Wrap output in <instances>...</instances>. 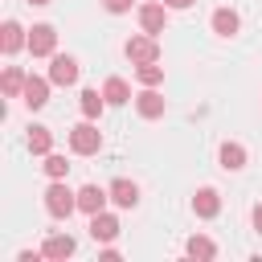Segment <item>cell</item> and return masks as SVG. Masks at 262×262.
<instances>
[{
  "instance_id": "1",
  "label": "cell",
  "mask_w": 262,
  "mask_h": 262,
  "mask_svg": "<svg viewBox=\"0 0 262 262\" xmlns=\"http://www.w3.org/2000/svg\"><path fill=\"white\" fill-rule=\"evenodd\" d=\"M70 151L74 156H98L102 151V131L94 127V119H86L70 131Z\"/></svg>"
},
{
  "instance_id": "2",
  "label": "cell",
  "mask_w": 262,
  "mask_h": 262,
  "mask_svg": "<svg viewBox=\"0 0 262 262\" xmlns=\"http://www.w3.org/2000/svg\"><path fill=\"white\" fill-rule=\"evenodd\" d=\"M45 209H49V217H70L74 209H78V192H70L61 180H53L49 188H45Z\"/></svg>"
},
{
  "instance_id": "3",
  "label": "cell",
  "mask_w": 262,
  "mask_h": 262,
  "mask_svg": "<svg viewBox=\"0 0 262 262\" xmlns=\"http://www.w3.org/2000/svg\"><path fill=\"white\" fill-rule=\"evenodd\" d=\"M57 49V29L53 25H33L29 29V53L33 57H53Z\"/></svg>"
},
{
  "instance_id": "4",
  "label": "cell",
  "mask_w": 262,
  "mask_h": 262,
  "mask_svg": "<svg viewBox=\"0 0 262 262\" xmlns=\"http://www.w3.org/2000/svg\"><path fill=\"white\" fill-rule=\"evenodd\" d=\"M123 49H127V57H131L135 66H143V61H160V45H156V37H151V33H139V37H131Z\"/></svg>"
},
{
  "instance_id": "5",
  "label": "cell",
  "mask_w": 262,
  "mask_h": 262,
  "mask_svg": "<svg viewBox=\"0 0 262 262\" xmlns=\"http://www.w3.org/2000/svg\"><path fill=\"white\" fill-rule=\"evenodd\" d=\"M49 82H53V86H74V82H78V61H74L70 53H53V61H49Z\"/></svg>"
},
{
  "instance_id": "6",
  "label": "cell",
  "mask_w": 262,
  "mask_h": 262,
  "mask_svg": "<svg viewBox=\"0 0 262 262\" xmlns=\"http://www.w3.org/2000/svg\"><path fill=\"white\" fill-rule=\"evenodd\" d=\"M49 86H53L49 78H37V74H29V82H25V94H20V98H25V106H29V111H41V106L49 102Z\"/></svg>"
},
{
  "instance_id": "7",
  "label": "cell",
  "mask_w": 262,
  "mask_h": 262,
  "mask_svg": "<svg viewBox=\"0 0 262 262\" xmlns=\"http://www.w3.org/2000/svg\"><path fill=\"white\" fill-rule=\"evenodd\" d=\"M111 201V188H98V184H82L78 188V209L82 213H102Z\"/></svg>"
},
{
  "instance_id": "8",
  "label": "cell",
  "mask_w": 262,
  "mask_h": 262,
  "mask_svg": "<svg viewBox=\"0 0 262 262\" xmlns=\"http://www.w3.org/2000/svg\"><path fill=\"white\" fill-rule=\"evenodd\" d=\"M90 237L94 242H115L119 237V217L106 213V209L102 213H90Z\"/></svg>"
},
{
  "instance_id": "9",
  "label": "cell",
  "mask_w": 262,
  "mask_h": 262,
  "mask_svg": "<svg viewBox=\"0 0 262 262\" xmlns=\"http://www.w3.org/2000/svg\"><path fill=\"white\" fill-rule=\"evenodd\" d=\"M78 250V242L70 237V233H49L45 242H41V258H53V262H61V258H70Z\"/></svg>"
},
{
  "instance_id": "10",
  "label": "cell",
  "mask_w": 262,
  "mask_h": 262,
  "mask_svg": "<svg viewBox=\"0 0 262 262\" xmlns=\"http://www.w3.org/2000/svg\"><path fill=\"white\" fill-rule=\"evenodd\" d=\"M164 106H168V102H164V94H160L156 86H143V94H135V111H139L143 119H160Z\"/></svg>"
},
{
  "instance_id": "11",
  "label": "cell",
  "mask_w": 262,
  "mask_h": 262,
  "mask_svg": "<svg viewBox=\"0 0 262 262\" xmlns=\"http://www.w3.org/2000/svg\"><path fill=\"white\" fill-rule=\"evenodd\" d=\"M139 25H143V33H164V25H168V4H143L139 8Z\"/></svg>"
},
{
  "instance_id": "12",
  "label": "cell",
  "mask_w": 262,
  "mask_h": 262,
  "mask_svg": "<svg viewBox=\"0 0 262 262\" xmlns=\"http://www.w3.org/2000/svg\"><path fill=\"white\" fill-rule=\"evenodd\" d=\"M192 213L205 217V221L217 217V213H221V196H217V188H201V192L192 196Z\"/></svg>"
},
{
  "instance_id": "13",
  "label": "cell",
  "mask_w": 262,
  "mask_h": 262,
  "mask_svg": "<svg viewBox=\"0 0 262 262\" xmlns=\"http://www.w3.org/2000/svg\"><path fill=\"white\" fill-rule=\"evenodd\" d=\"M20 45H29V37H25V29L16 25V20H4V29H0V49L12 57Z\"/></svg>"
},
{
  "instance_id": "14",
  "label": "cell",
  "mask_w": 262,
  "mask_h": 262,
  "mask_svg": "<svg viewBox=\"0 0 262 262\" xmlns=\"http://www.w3.org/2000/svg\"><path fill=\"white\" fill-rule=\"evenodd\" d=\"M25 82H29V74H25L20 66H8V70H4V78H0L4 98H20V94H25Z\"/></svg>"
},
{
  "instance_id": "15",
  "label": "cell",
  "mask_w": 262,
  "mask_h": 262,
  "mask_svg": "<svg viewBox=\"0 0 262 262\" xmlns=\"http://www.w3.org/2000/svg\"><path fill=\"white\" fill-rule=\"evenodd\" d=\"M111 201H115L119 209H135V205H139V188H135L131 180H111Z\"/></svg>"
},
{
  "instance_id": "16",
  "label": "cell",
  "mask_w": 262,
  "mask_h": 262,
  "mask_svg": "<svg viewBox=\"0 0 262 262\" xmlns=\"http://www.w3.org/2000/svg\"><path fill=\"white\" fill-rule=\"evenodd\" d=\"M217 160H221L225 172H242V168H246V147H242V143H221Z\"/></svg>"
},
{
  "instance_id": "17",
  "label": "cell",
  "mask_w": 262,
  "mask_h": 262,
  "mask_svg": "<svg viewBox=\"0 0 262 262\" xmlns=\"http://www.w3.org/2000/svg\"><path fill=\"white\" fill-rule=\"evenodd\" d=\"M102 94H106V102H111V106L131 102V86H127L123 78H106V82H102Z\"/></svg>"
},
{
  "instance_id": "18",
  "label": "cell",
  "mask_w": 262,
  "mask_h": 262,
  "mask_svg": "<svg viewBox=\"0 0 262 262\" xmlns=\"http://www.w3.org/2000/svg\"><path fill=\"white\" fill-rule=\"evenodd\" d=\"M29 151L33 156H49L53 151V131L49 127H29Z\"/></svg>"
},
{
  "instance_id": "19",
  "label": "cell",
  "mask_w": 262,
  "mask_h": 262,
  "mask_svg": "<svg viewBox=\"0 0 262 262\" xmlns=\"http://www.w3.org/2000/svg\"><path fill=\"white\" fill-rule=\"evenodd\" d=\"M213 33L217 37H233L237 33V12L233 8H217L213 12Z\"/></svg>"
},
{
  "instance_id": "20",
  "label": "cell",
  "mask_w": 262,
  "mask_h": 262,
  "mask_svg": "<svg viewBox=\"0 0 262 262\" xmlns=\"http://www.w3.org/2000/svg\"><path fill=\"white\" fill-rule=\"evenodd\" d=\"M78 106H82L86 119H98L102 106H106V94H98V90H82V94H78Z\"/></svg>"
},
{
  "instance_id": "21",
  "label": "cell",
  "mask_w": 262,
  "mask_h": 262,
  "mask_svg": "<svg viewBox=\"0 0 262 262\" xmlns=\"http://www.w3.org/2000/svg\"><path fill=\"white\" fill-rule=\"evenodd\" d=\"M184 254H188V258H205V262H209V258H217V246H213L209 237H201V233H192V237L184 242Z\"/></svg>"
},
{
  "instance_id": "22",
  "label": "cell",
  "mask_w": 262,
  "mask_h": 262,
  "mask_svg": "<svg viewBox=\"0 0 262 262\" xmlns=\"http://www.w3.org/2000/svg\"><path fill=\"white\" fill-rule=\"evenodd\" d=\"M135 78H139L143 86H160V82H164V66H160V61H143V66H135Z\"/></svg>"
},
{
  "instance_id": "23",
  "label": "cell",
  "mask_w": 262,
  "mask_h": 262,
  "mask_svg": "<svg viewBox=\"0 0 262 262\" xmlns=\"http://www.w3.org/2000/svg\"><path fill=\"white\" fill-rule=\"evenodd\" d=\"M41 168H45V176H49V180H66V172H70V164H66V156H57V151H49Z\"/></svg>"
},
{
  "instance_id": "24",
  "label": "cell",
  "mask_w": 262,
  "mask_h": 262,
  "mask_svg": "<svg viewBox=\"0 0 262 262\" xmlns=\"http://www.w3.org/2000/svg\"><path fill=\"white\" fill-rule=\"evenodd\" d=\"M131 4H135V0H102V8L115 12V16H119V12H131Z\"/></svg>"
},
{
  "instance_id": "25",
  "label": "cell",
  "mask_w": 262,
  "mask_h": 262,
  "mask_svg": "<svg viewBox=\"0 0 262 262\" xmlns=\"http://www.w3.org/2000/svg\"><path fill=\"white\" fill-rule=\"evenodd\" d=\"M164 4H168V8H192L196 0H164Z\"/></svg>"
},
{
  "instance_id": "26",
  "label": "cell",
  "mask_w": 262,
  "mask_h": 262,
  "mask_svg": "<svg viewBox=\"0 0 262 262\" xmlns=\"http://www.w3.org/2000/svg\"><path fill=\"white\" fill-rule=\"evenodd\" d=\"M254 229L262 233V205H254Z\"/></svg>"
},
{
  "instance_id": "27",
  "label": "cell",
  "mask_w": 262,
  "mask_h": 262,
  "mask_svg": "<svg viewBox=\"0 0 262 262\" xmlns=\"http://www.w3.org/2000/svg\"><path fill=\"white\" fill-rule=\"evenodd\" d=\"M25 4H37V8H41V4H49V0H25Z\"/></svg>"
}]
</instances>
